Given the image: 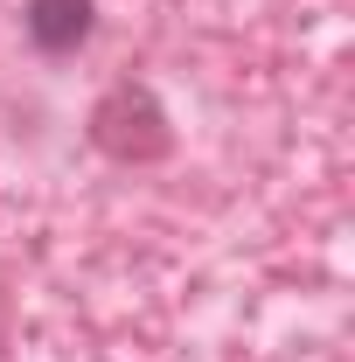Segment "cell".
<instances>
[{"instance_id":"obj_1","label":"cell","mask_w":355,"mask_h":362,"mask_svg":"<svg viewBox=\"0 0 355 362\" xmlns=\"http://www.w3.org/2000/svg\"><path fill=\"white\" fill-rule=\"evenodd\" d=\"M91 146L119 168H153L175 153V126H168V105L146 84H112L91 105Z\"/></svg>"},{"instance_id":"obj_2","label":"cell","mask_w":355,"mask_h":362,"mask_svg":"<svg viewBox=\"0 0 355 362\" xmlns=\"http://www.w3.org/2000/svg\"><path fill=\"white\" fill-rule=\"evenodd\" d=\"M21 28H28V42L42 56H77L98 35V0H28Z\"/></svg>"}]
</instances>
